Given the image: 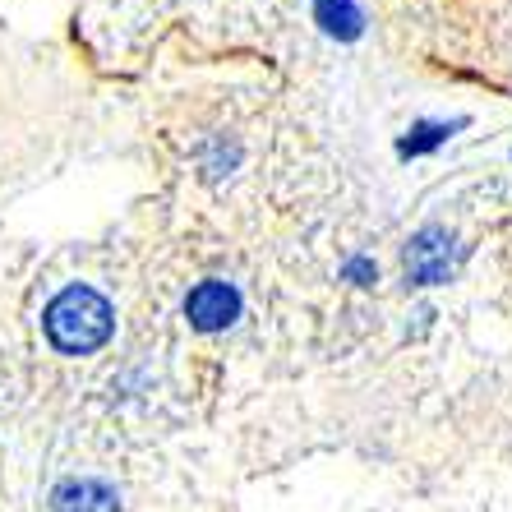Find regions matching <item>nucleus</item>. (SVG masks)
I'll list each match as a JSON object with an SVG mask.
<instances>
[{
    "label": "nucleus",
    "instance_id": "nucleus-1",
    "mask_svg": "<svg viewBox=\"0 0 512 512\" xmlns=\"http://www.w3.org/2000/svg\"><path fill=\"white\" fill-rule=\"evenodd\" d=\"M111 305L93 286H65L47 305V337L65 356H93L111 337Z\"/></svg>",
    "mask_w": 512,
    "mask_h": 512
},
{
    "label": "nucleus",
    "instance_id": "nucleus-2",
    "mask_svg": "<svg viewBox=\"0 0 512 512\" xmlns=\"http://www.w3.org/2000/svg\"><path fill=\"white\" fill-rule=\"evenodd\" d=\"M453 263H457L453 236L439 227L420 231V236L406 245V273H411V282H420V286L448 282V277H453Z\"/></svg>",
    "mask_w": 512,
    "mask_h": 512
},
{
    "label": "nucleus",
    "instance_id": "nucleus-3",
    "mask_svg": "<svg viewBox=\"0 0 512 512\" xmlns=\"http://www.w3.org/2000/svg\"><path fill=\"white\" fill-rule=\"evenodd\" d=\"M185 314H190V323L199 328V333H217V328H227L231 319L240 314V296H236V286L227 282H199L185 296Z\"/></svg>",
    "mask_w": 512,
    "mask_h": 512
},
{
    "label": "nucleus",
    "instance_id": "nucleus-4",
    "mask_svg": "<svg viewBox=\"0 0 512 512\" xmlns=\"http://www.w3.org/2000/svg\"><path fill=\"white\" fill-rule=\"evenodd\" d=\"M51 512H116V494L102 480H65L51 494Z\"/></svg>",
    "mask_w": 512,
    "mask_h": 512
},
{
    "label": "nucleus",
    "instance_id": "nucleus-5",
    "mask_svg": "<svg viewBox=\"0 0 512 512\" xmlns=\"http://www.w3.org/2000/svg\"><path fill=\"white\" fill-rule=\"evenodd\" d=\"M319 5V24L337 37H356L360 33V10L351 0H314Z\"/></svg>",
    "mask_w": 512,
    "mask_h": 512
},
{
    "label": "nucleus",
    "instance_id": "nucleus-6",
    "mask_svg": "<svg viewBox=\"0 0 512 512\" xmlns=\"http://www.w3.org/2000/svg\"><path fill=\"white\" fill-rule=\"evenodd\" d=\"M420 139H406L402 153H425V148H434V143H443V134H448V125H420Z\"/></svg>",
    "mask_w": 512,
    "mask_h": 512
},
{
    "label": "nucleus",
    "instance_id": "nucleus-7",
    "mask_svg": "<svg viewBox=\"0 0 512 512\" xmlns=\"http://www.w3.org/2000/svg\"><path fill=\"white\" fill-rule=\"evenodd\" d=\"M346 273L356 277V282H370V277H374V268H370V263H365V259H356V263H351V268H346Z\"/></svg>",
    "mask_w": 512,
    "mask_h": 512
}]
</instances>
